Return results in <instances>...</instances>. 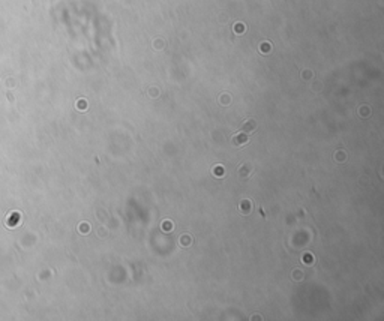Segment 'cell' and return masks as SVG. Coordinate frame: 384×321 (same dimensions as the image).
<instances>
[{
  "label": "cell",
  "instance_id": "obj_1",
  "mask_svg": "<svg viewBox=\"0 0 384 321\" xmlns=\"http://www.w3.org/2000/svg\"><path fill=\"white\" fill-rule=\"evenodd\" d=\"M246 141H248V137L245 134H239L234 138V144H245Z\"/></svg>",
  "mask_w": 384,
  "mask_h": 321
},
{
  "label": "cell",
  "instance_id": "obj_2",
  "mask_svg": "<svg viewBox=\"0 0 384 321\" xmlns=\"http://www.w3.org/2000/svg\"><path fill=\"white\" fill-rule=\"evenodd\" d=\"M255 126H257V125H255L254 120H248V122L243 125V129H245V131H252V129H255Z\"/></svg>",
  "mask_w": 384,
  "mask_h": 321
},
{
  "label": "cell",
  "instance_id": "obj_3",
  "mask_svg": "<svg viewBox=\"0 0 384 321\" xmlns=\"http://www.w3.org/2000/svg\"><path fill=\"white\" fill-rule=\"evenodd\" d=\"M81 233H87V230H89V225H81Z\"/></svg>",
  "mask_w": 384,
  "mask_h": 321
}]
</instances>
